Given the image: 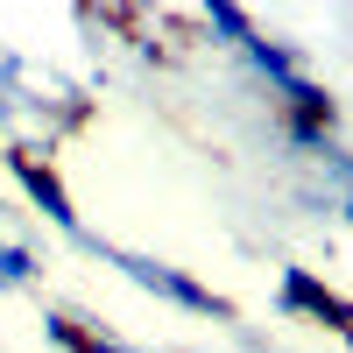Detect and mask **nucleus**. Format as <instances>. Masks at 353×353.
I'll return each mask as SVG.
<instances>
[{
	"label": "nucleus",
	"mask_w": 353,
	"mask_h": 353,
	"mask_svg": "<svg viewBox=\"0 0 353 353\" xmlns=\"http://www.w3.org/2000/svg\"><path fill=\"white\" fill-rule=\"evenodd\" d=\"M346 353H353V346H346Z\"/></svg>",
	"instance_id": "obj_7"
},
{
	"label": "nucleus",
	"mask_w": 353,
	"mask_h": 353,
	"mask_svg": "<svg viewBox=\"0 0 353 353\" xmlns=\"http://www.w3.org/2000/svg\"><path fill=\"white\" fill-rule=\"evenodd\" d=\"M36 276H43L36 248H28V241H0V290H8V297H21V290H36Z\"/></svg>",
	"instance_id": "obj_5"
},
{
	"label": "nucleus",
	"mask_w": 353,
	"mask_h": 353,
	"mask_svg": "<svg viewBox=\"0 0 353 353\" xmlns=\"http://www.w3.org/2000/svg\"><path fill=\"white\" fill-rule=\"evenodd\" d=\"M0 163H8V176L21 184V198H28V205H36V212L85 254V241H92V233H85V219H78V205H71V191H64V176H57V163H50L43 149H28V141L0 149Z\"/></svg>",
	"instance_id": "obj_2"
},
{
	"label": "nucleus",
	"mask_w": 353,
	"mask_h": 353,
	"mask_svg": "<svg viewBox=\"0 0 353 353\" xmlns=\"http://www.w3.org/2000/svg\"><path fill=\"white\" fill-rule=\"evenodd\" d=\"M43 339L57 346V353H141V346H128V339H113V332H99L92 318H78V311H43Z\"/></svg>",
	"instance_id": "obj_4"
},
{
	"label": "nucleus",
	"mask_w": 353,
	"mask_h": 353,
	"mask_svg": "<svg viewBox=\"0 0 353 353\" xmlns=\"http://www.w3.org/2000/svg\"><path fill=\"white\" fill-rule=\"evenodd\" d=\"M276 318H304V325H325L353 346V297H339V290L318 276V269H290L276 276Z\"/></svg>",
	"instance_id": "obj_3"
},
{
	"label": "nucleus",
	"mask_w": 353,
	"mask_h": 353,
	"mask_svg": "<svg viewBox=\"0 0 353 353\" xmlns=\"http://www.w3.org/2000/svg\"><path fill=\"white\" fill-rule=\"evenodd\" d=\"M85 254L92 261H113V269H121L134 290H149V297H163L170 311H191V318H212V325H241V311H233V297H219L212 283H198V276H184L176 269V261H156V254H141V248H113V241H85Z\"/></svg>",
	"instance_id": "obj_1"
},
{
	"label": "nucleus",
	"mask_w": 353,
	"mask_h": 353,
	"mask_svg": "<svg viewBox=\"0 0 353 353\" xmlns=\"http://www.w3.org/2000/svg\"><path fill=\"white\" fill-rule=\"evenodd\" d=\"M170 353H191V346H170Z\"/></svg>",
	"instance_id": "obj_6"
}]
</instances>
